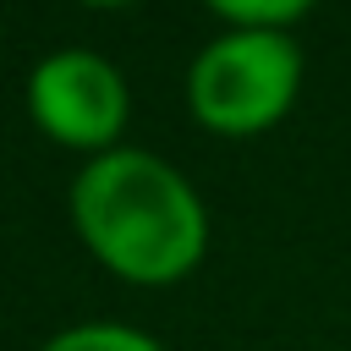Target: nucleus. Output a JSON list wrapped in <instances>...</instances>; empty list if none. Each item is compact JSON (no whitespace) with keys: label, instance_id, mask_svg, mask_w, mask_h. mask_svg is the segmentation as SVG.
Returning <instances> with one entry per match:
<instances>
[{"label":"nucleus","instance_id":"nucleus-1","mask_svg":"<svg viewBox=\"0 0 351 351\" xmlns=\"http://www.w3.org/2000/svg\"><path fill=\"white\" fill-rule=\"evenodd\" d=\"M71 225L82 247L132 285H176L208 247L203 197L148 148H110L88 159L71 181Z\"/></svg>","mask_w":351,"mask_h":351},{"label":"nucleus","instance_id":"nucleus-2","mask_svg":"<svg viewBox=\"0 0 351 351\" xmlns=\"http://www.w3.org/2000/svg\"><path fill=\"white\" fill-rule=\"evenodd\" d=\"M302 88V49L280 27H230L197 49L186 71V104L197 126L219 137L269 132Z\"/></svg>","mask_w":351,"mask_h":351},{"label":"nucleus","instance_id":"nucleus-3","mask_svg":"<svg viewBox=\"0 0 351 351\" xmlns=\"http://www.w3.org/2000/svg\"><path fill=\"white\" fill-rule=\"evenodd\" d=\"M27 115L44 137L77 154H110L121 148L132 88L121 66H110L93 49H55L27 71Z\"/></svg>","mask_w":351,"mask_h":351},{"label":"nucleus","instance_id":"nucleus-4","mask_svg":"<svg viewBox=\"0 0 351 351\" xmlns=\"http://www.w3.org/2000/svg\"><path fill=\"white\" fill-rule=\"evenodd\" d=\"M38 351H165V346L132 324H71L55 340H44Z\"/></svg>","mask_w":351,"mask_h":351},{"label":"nucleus","instance_id":"nucleus-5","mask_svg":"<svg viewBox=\"0 0 351 351\" xmlns=\"http://www.w3.org/2000/svg\"><path fill=\"white\" fill-rule=\"evenodd\" d=\"M208 11H219L230 27H280L296 22L302 11H313V0H203Z\"/></svg>","mask_w":351,"mask_h":351},{"label":"nucleus","instance_id":"nucleus-6","mask_svg":"<svg viewBox=\"0 0 351 351\" xmlns=\"http://www.w3.org/2000/svg\"><path fill=\"white\" fill-rule=\"evenodd\" d=\"M82 5H99V11H115V5H132V0H82Z\"/></svg>","mask_w":351,"mask_h":351}]
</instances>
